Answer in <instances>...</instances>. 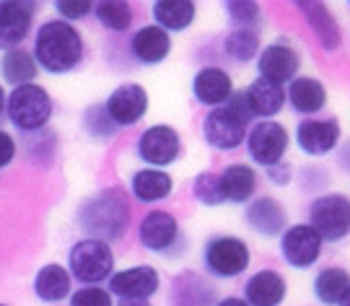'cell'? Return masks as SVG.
Instances as JSON below:
<instances>
[{
    "mask_svg": "<svg viewBox=\"0 0 350 306\" xmlns=\"http://www.w3.org/2000/svg\"><path fill=\"white\" fill-rule=\"evenodd\" d=\"M73 221L86 239L122 242L133 226V200L120 184L101 187L75 205Z\"/></svg>",
    "mask_w": 350,
    "mask_h": 306,
    "instance_id": "6da1fadb",
    "label": "cell"
},
{
    "mask_svg": "<svg viewBox=\"0 0 350 306\" xmlns=\"http://www.w3.org/2000/svg\"><path fill=\"white\" fill-rule=\"evenodd\" d=\"M31 55L42 73L68 76V73H75L86 60V39L75 24H68L55 16L34 29Z\"/></svg>",
    "mask_w": 350,
    "mask_h": 306,
    "instance_id": "7a4b0ae2",
    "label": "cell"
},
{
    "mask_svg": "<svg viewBox=\"0 0 350 306\" xmlns=\"http://www.w3.org/2000/svg\"><path fill=\"white\" fill-rule=\"evenodd\" d=\"M257 120L252 115L250 102L244 89L234 91V96L224 104L211 109L202 120V141L208 143L213 151H237L239 145H244L247 133Z\"/></svg>",
    "mask_w": 350,
    "mask_h": 306,
    "instance_id": "3957f363",
    "label": "cell"
},
{
    "mask_svg": "<svg viewBox=\"0 0 350 306\" xmlns=\"http://www.w3.org/2000/svg\"><path fill=\"white\" fill-rule=\"evenodd\" d=\"M52 115H55V102H52V94L42 83H29V86L8 91L5 120L18 133L31 135L39 130H47Z\"/></svg>",
    "mask_w": 350,
    "mask_h": 306,
    "instance_id": "277c9868",
    "label": "cell"
},
{
    "mask_svg": "<svg viewBox=\"0 0 350 306\" xmlns=\"http://www.w3.org/2000/svg\"><path fill=\"white\" fill-rule=\"evenodd\" d=\"M252 265V249L241 236L215 234L202 244V268L208 278L237 281Z\"/></svg>",
    "mask_w": 350,
    "mask_h": 306,
    "instance_id": "5b68a950",
    "label": "cell"
},
{
    "mask_svg": "<svg viewBox=\"0 0 350 306\" xmlns=\"http://www.w3.org/2000/svg\"><path fill=\"white\" fill-rule=\"evenodd\" d=\"M68 270L73 275V283L81 286H101L114 275L117 257L112 244L99 239H78L68 249Z\"/></svg>",
    "mask_w": 350,
    "mask_h": 306,
    "instance_id": "8992f818",
    "label": "cell"
},
{
    "mask_svg": "<svg viewBox=\"0 0 350 306\" xmlns=\"http://www.w3.org/2000/svg\"><path fill=\"white\" fill-rule=\"evenodd\" d=\"M138 244L146 252L159 255L163 260H174L187 247L185 236H182L179 218L172 210H163V208H150L148 213L140 218Z\"/></svg>",
    "mask_w": 350,
    "mask_h": 306,
    "instance_id": "52a82bcc",
    "label": "cell"
},
{
    "mask_svg": "<svg viewBox=\"0 0 350 306\" xmlns=\"http://www.w3.org/2000/svg\"><path fill=\"white\" fill-rule=\"evenodd\" d=\"M325 244H340L350 236V197L342 192H325L312 197L306 221Z\"/></svg>",
    "mask_w": 350,
    "mask_h": 306,
    "instance_id": "ba28073f",
    "label": "cell"
},
{
    "mask_svg": "<svg viewBox=\"0 0 350 306\" xmlns=\"http://www.w3.org/2000/svg\"><path fill=\"white\" fill-rule=\"evenodd\" d=\"M185 153L182 133L169 122L148 125L135 141V156L150 169H169Z\"/></svg>",
    "mask_w": 350,
    "mask_h": 306,
    "instance_id": "9c48e42d",
    "label": "cell"
},
{
    "mask_svg": "<svg viewBox=\"0 0 350 306\" xmlns=\"http://www.w3.org/2000/svg\"><path fill=\"white\" fill-rule=\"evenodd\" d=\"M244 145H247L252 166L270 169L286 161V153L291 148V133L278 120H257L247 133Z\"/></svg>",
    "mask_w": 350,
    "mask_h": 306,
    "instance_id": "30bf717a",
    "label": "cell"
},
{
    "mask_svg": "<svg viewBox=\"0 0 350 306\" xmlns=\"http://www.w3.org/2000/svg\"><path fill=\"white\" fill-rule=\"evenodd\" d=\"M293 141L306 158H325L338 151L342 143V128L338 117H306L299 120L293 130Z\"/></svg>",
    "mask_w": 350,
    "mask_h": 306,
    "instance_id": "8fae6325",
    "label": "cell"
},
{
    "mask_svg": "<svg viewBox=\"0 0 350 306\" xmlns=\"http://www.w3.org/2000/svg\"><path fill=\"white\" fill-rule=\"evenodd\" d=\"M278 249L288 268L293 270H312L322 260L325 242L309 223H291L283 236L278 239Z\"/></svg>",
    "mask_w": 350,
    "mask_h": 306,
    "instance_id": "7c38bea8",
    "label": "cell"
},
{
    "mask_svg": "<svg viewBox=\"0 0 350 306\" xmlns=\"http://www.w3.org/2000/svg\"><path fill=\"white\" fill-rule=\"evenodd\" d=\"M37 13V0H0V52L24 47L31 37Z\"/></svg>",
    "mask_w": 350,
    "mask_h": 306,
    "instance_id": "4fadbf2b",
    "label": "cell"
},
{
    "mask_svg": "<svg viewBox=\"0 0 350 306\" xmlns=\"http://www.w3.org/2000/svg\"><path fill=\"white\" fill-rule=\"evenodd\" d=\"M148 107H150L148 89L143 83H135V81H125V83L114 86L109 91V96L104 99L107 115L112 117V122L120 130L133 128V125L143 122V117L148 115Z\"/></svg>",
    "mask_w": 350,
    "mask_h": 306,
    "instance_id": "5bb4252c",
    "label": "cell"
},
{
    "mask_svg": "<svg viewBox=\"0 0 350 306\" xmlns=\"http://www.w3.org/2000/svg\"><path fill=\"white\" fill-rule=\"evenodd\" d=\"M301 52L296 44H291L288 39H275L270 44H265L260 57H257V78H265L278 86H288L293 78L301 76Z\"/></svg>",
    "mask_w": 350,
    "mask_h": 306,
    "instance_id": "9a60e30c",
    "label": "cell"
},
{
    "mask_svg": "<svg viewBox=\"0 0 350 306\" xmlns=\"http://www.w3.org/2000/svg\"><path fill=\"white\" fill-rule=\"evenodd\" d=\"M218 288L213 278L198 270H179L169 281L166 304L169 306H215L218 304Z\"/></svg>",
    "mask_w": 350,
    "mask_h": 306,
    "instance_id": "2e32d148",
    "label": "cell"
},
{
    "mask_svg": "<svg viewBox=\"0 0 350 306\" xmlns=\"http://www.w3.org/2000/svg\"><path fill=\"white\" fill-rule=\"evenodd\" d=\"M107 291L114 298H153L161 291V273L153 265H130V268L114 270L107 281Z\"/></svg>",
    "mask_w": 350,
    "mask_h": 306,
    "instance_id": "e0dca14e",
    "label": "cell"
},
{
    "mask_svg": "<svg viewBox=\"0 0 350 306\" xmlns=\"http://www.w3.org/2000/svg\"><path fill=\"white\" fill-rule=\"evenodd\" d=\"M244 223L260 239H280L288 223V208L275 195H257L250 205H244Z\"/></svg>",
    "mask_w": 350,
    "mask_h": 306,
    "instance_id": "ac0fdd59",
    "label": "cell"
},
{
    "mask_svg": "<svg viewBox=\"0 0 350 306\" xmlns=\"http://www.w3.org/2000/svg\"><path fill=\"white\" fill-rule=\"evenodd\" d=\"M189 91H192V99L208 109L215 107H224L231 96H234V78L231 73L221 68V65H202L195 70V76L189 81Z\"/></svg>",
    "mask_w": 350,
    "mask_h": 306,
    "instance_id": "d6986e66",
    "label": "cell"
},
{
    "mask_svg": "<svg viewBox=\"0 0 350 306\" xmlns=\"http://www.w3.org/2000/svg\"><path fill=\"white\" fill-rule=\"evenodd\" d=\"M293 8H299V13L304 16L306 26L312 29L317 44L325 52H338L342 47V26H340L338 16L329 11L327 3L319 0H296Z\"/></svg>",
    "mask_w": 350,
    "mask_h": 306,
    "instance_id": "ffe728a7",
    "label": "cell"
},
{
    "mask_svg": "<svg viewBox=\"0 0 350 306\" xmlns=\"http://www.w3.org/2000/svg\"><path fill=\"white\" fill-rule=\"evenodd\" d=\"M172 34H166L161 26L156 24H143L138 26L133 34H130V42H127V52H130V60L138 65H146V68H153V65H161L169 55H172Z\"/></svg>",
    "mask_w": 350,
    "mask_h": 306,
    "instance_id": "44dd1931",
    "label": "cell"
},
{
    "mask_svg": "<svg viewBox=\"0 0 350 306\" xmlns=\"http://www.w3.org/2000/svg\"><path fill=\"white\" fill-rule=\"evenodd\" d=\"M172 192H174V177L166 169L140 166L127 179V195H130V200L140 205H159L169 200Z\"/></svg>",
    "mask_w": 350,
    "mask_h": 306,
    "instance_id": "7402d4cb",
    "label": "cell"
},
{
    "mask_svg": "<svg viewBox=\"0 0 350 306\" xmlns=\"http://www.w3.org/2000/svg\"><path fill=\"white\" fill-rule=\"evenodd\" d=\"M241 298L250 306H283L288 298V278L275 268L254 270L244 283Z\"/></svg>",
    "mask_w": 350,
    "mask_h": 306,
    "instance_id": "603a6c76",
    "label": "cell"
},
{
    "mask_svg": "<svg viewBox=\"0 0 350 306\" xmlns=\"http://www.w3.org/2000/svg\"><path fill=\"white\" fill-rule=\"evenodd\" d=\"M286 96H288V107L301 117H319V112L327 109V102H329V91L327 86L314 76H299L293 78L286 86Z\"/></svg>",
    "mask_w": 350,
    "mask_h": 306,
    "instance_id": "cb8c5ba5",
    "label": "cell"
},
{
    "mask_svg": "<svg viewBox=\"0 0 350 306\" xmlns=\"http://www.w3.org/2000/svg\"><path fill=\"white\" fill-rule=\"evenodd\" d=\"M31 291L42 304L60 306L63 301H68L73 294V275H70L68 265H63V262L42 265L31 281Z\"/></svg>",
    "mask_w": 350,
    "mask_h": 306,
    "instance_id": "d4e9b609",
    "label": "cell"
},
{
    "mask_svg": "<svg viewBox=\"0 0 350 306\" xmlns=\"http://www.w3.org/2000/svg\"><path fill=\"white\" fill-rule=\"evenodd\" d=\"M218 174H221V190H224L226 203L250 205L257 197L260 174L252 164L234 161V164L224 166V171H218Z\"/></svg>",
    "mask_w": 350,
    "mask_h": 306,
    "instance_id": "484cf974",
    "label": "cell"
},
{
    "mask_svg": "<svg viewBox=\"0 0 350 306\" xmlns=\"http://www.w3.org/2000/svg\"><path fill=\"white\" fill-rule=\"evenodd\" d=\"M244 94H247V102H250L254 120H275L288 107L286 86L270 83L265 78H254L250 86L244 89Z\"/></svg>",
    "mask_w": 350,
    "mask_h": 306,
    "instance_id": "4316f807",
    "label": "cell"
},
{
    "mask_svg": "<svg viewBox=\"0 0 350 306\" xmlns=\"http://www.w3.org/2000/svg\"><path fill=\"white\" fill-rule=\"evenodd\" d=\"M153 24L161 26L166 34H182L198 18V3L192 0H156L150 3Z\"/></svg>",
    "mask_w": 350,
    "mask_h": 306,
    "instance_id": "83f0119b",
    "label": "cell"
},
{
    "mask_svg": "<svg viewBox=\"0 0 350 306\" xmlns=\"http://www.w3.org/2000/svg\"><path fill=\"white\" fill-rule=\"evenodd\" d=\"M39 73H42V70H39L37 60H34L31 50H26V47L8 50L0 55V81H3L5 86H11V89L37 83Z\"/></svg>",
    "mask_w": 350,
    "mask_h": 306,
    "instance_id": "f1b7e54d",
    "label": "cell"
},
{
    "mask_svg": "<svg viewBox=\"0 0 350 306\" xmlns=\"http://www.w3.org/2000/svg\"><path fill=\"white\" fill-rule=\"evenodd\" d=\"M350 291V273L340 265H327L319 268L312 278V296L317 304L338 306L345 294Z\"/></svg>",
    "mask_w": 350,
    "mask_h": 306,
    "instance_id": "f546056e",
    "label": "cell"
},
{
    "mask_svg": "<svg viewBox=\"0 0 350 306\" xmlns=\"http://www.w3.org/2000/svg\"><path fill=\"white\" fill-rule=\"evenodd\" d=\"M221 47L231 63H257V57L262 52V34L252 31V29H231L221 42Z\"/></svg>",
    "mask_w": 350,
    "mask_h": 306,
    "instance_id": "4dcf8cb0",
    "label": "cell"
},
{
    "mask_svg": "<svg viewBox=\"0 0 350 306\" xmlns=\"http://www.w3.org/2000/svg\"><path fill=\"white\" fill-rule=\"evenodd\" d=\"M94 16L109 34H125L135 21V8L127 0H99L94 3Z\"/></svg>",
    "mask_w": 350,
    "mask_h": 306,
    "instance_id": "1f68e13d",
    "label": "cell"
},
{
    "mask_svg": "<svg viewBox=\"0 0 350 306\" xmlns=\"http://www.w3.org/2000/svg\"><path fill=\"white\" fill-rule=\"evenodd\" d=\"M81 128L86 133L91 141L96 143H109L120 135V128L112 122V117L107 115L104 109V102H94L88 104L81 115Z\"/></svg>",
    "mask_w": 350,
    "mask_h": 306,
    "instance_id": "d6a6232c",
    "label": "cell"
},
{
    "mask_svg": "<svg viewBox=\"0 0 350 306\" xmlns=\"http://www.w3.org/2000/svg\"><path fill=\"white\" fill-rule=\"evenodd\" d=\"M60 151V141L55 135V130H39L31 135H24V156L29 161H34L39 166H50L57 158Z\"/></svg>",
    "mask_w": 350,
    "mask_h": 306,
    "instance_id": "836d02e7",
    "label": "cell"
},
{
    "mask_svg": "<svg viewBox=\"0 0 350 306\" xmlns=\"http://www.w3.org/2000/svg\"><path fill=\"white\" fill-rule=\"evenodd\" d=\"M189 195H192L195 203L205 205V208L226 205L224 190H221V174L211 171V169H205V171L192 177V182H189Z\"/></svg>",
    "mask_w": 350,
    "mask_h": 306,
    "instance_id": "e575fe53",
    "label": "cell"
},
{
    "mask_svg": "<svg viewBox=\"0 0 350 306\" xmlns=\"http://www.w3.org/2000/svg\"><path fill=\"white\" fill-rule=\"evenodd\" d=\"M224 8L231 29L260 31V26H262V5L260 3H254V0H228Z\"/></svg>",
    "mask_w": 350,
    "mask_h": 306,
    "instance_id": "d590c367",
    "label": "cell"
},
{
    "mask_svg": "<svg viewBox=\"0 0 350 306\" xmlns=\"http://www.w3.org/2000/svg\"><path fill=\"white\" fill-rule=\"evenodd\" d=\"M296 179H299L301 192L319 197V195H325L327 192V184H329V171H327L325 166L306 164V166H301V171L296 174Z\"/></svg>",
    "mask_w": 350,
    "mask_h": 306,
    "instance_id": "8d00e7d4",
    "label": "cell"
},
{
    "mask_svg": "<svg viewBox=\"0 0 350 306\" xmlns=\"http://www.w3.org/2000/svg\"><path fill=\"white\" fill-rule=\"evenodd\" d=\"M68 306H114V296L104 286H81L70 294Z\"/></svg>",
    "mask_w": 350,
    "mask_h": 306,
    "instance_id": "74e56055",
    "label": "cell"
},
{
    "mask_svg": "<svg viewBox=\"0 0 350 306\" xmlns=\"http://www.w3.org/2000/svg\"><path fill=\"white\" fill-rule=\"evenodd\" d=\"M52 8L57 13V18L75 24V21H83L94 13V3L91 0H55Z\"/></svg>",
    "mask_w": 350,
    "mask_h": 306,
    "instance_id": "f35d334b",
    "label": "cell"
},
{
    "mask_svg": "<svg viewBox=\"0 0 350 306\" xmlns=\"http://www.w3.org/2000/svg\"><path fill=\"white\" fill-rule=\"evenodd\" d=\"M265 179H267L273 187H288V184L296 179V169L288 164V161H280V164L265 169Z\"/></svg>",
    "mask_w": 350,
    "mask_h": 306,
    "instance_id": "ab89813d",
    "label": "cell"
},
{
    "mask_svg": "<svg viewBox=\"0 0 350 306\" xmlns=\"http://www.w3.org/2000/svg\"><path fill=\"white\" fill-rule=\"evenodd\" d=\"M16 156H18V141L13 138L8 130L0 128V169L11 166L16 161Z\"/></svg>",
    "mask_w": 350,
    "mask_h": 306,
    "instance_id": "60d3db41",
    "label": "cell"
},
{
    "mask_svg": "<svg viewBox=\"0 0 350 306\" xmlns=\"http://www.w3.org/2000/svg\"><path fill=\"white\" fill-rule=\"evenodd\" d=\"M335 161H338V166L342 169V174H350V138H345V141L338 145Z\"/></svg>",
    "mask_w": 350,
    "mask_h": 306,
    "instance_id": "b9f144b4",
    "label": "cell"
},
{
    "mask_svg": "<svg viewBox=\"0 0 350 306\" xmlns=\"http://www.w3.org/2000/svg\"><path fill=\"white\" fill-rule=\"evenodd\" d=\"M215 306H250L241 296H224V298H218V304Z\"/></svg>",
    "mask_w": 350,
    "mask_h": 306,
    "instance_id": "7bdbcfd3",
    "label": "cell"
},
{
    "mask_svg": "<svg viewBox=\"0 0 350 306\" xmlns=\"http://www.w3.org/2000/svg\"><path fill=\"white\" fill-rule=\"evenodd\" d=\"M114 306H153L148 298H117Z\"/></svg>",
    "mask_w": 350,
    "mask_h": 306,
    "instance_id": "ee69618b",
    "label": "cell"
},
{
    "mask_svg": "<svg viewBox=\"0 0 350 306\" xmlns=\"http://www.w3.org/2000/svg\"><path fill=\"white\" fill-rule=\"evenodd\" d=\"M5 102H8V91L0 81V120H5Z\"/></svg>",
    "mask_w": 350,
    "mask_h": 306,
    "instance_id": "f6af8a7d",
    "label": "cell"
},
{
    "mask_svg": "<svg viewBox=\"0 0 350 306\" xmlns=\"http://www.w3.org/2000/svg\"><path fill=\"white\" fill-rule=\"evenodd\" d=\"M338 306H350V291H348V294H345V298H342V301H340Z\"/></svg>",
    "mask_w": 350,
    "mask_h": 306,
    "instance_id": "bcb514c9",
    "label": "cell"
},
{
    "mask_svg": "<svg viewBox=\"0 0 350 306\" xmlns=\"http://www.w3.org/2000/svg\"><path fill=\"white\" fill-rule=\"evenodd\" d=\"M0 306H8V304H0Z\"/></svg>",
    "mask_w": 350,
    "mask_h": 306,
    "instance_id": "7dc6e473",
    "label": "cell"
}]
</instances>
